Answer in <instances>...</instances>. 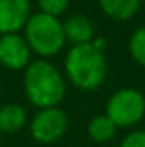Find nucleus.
Listing matches in <instances>:
<instances>
[{"mask_svg":"<svg viewBox=\"0 0 145 147\" xmlns=\"http://www.w3.org/2000/svg\"><path fill=\"white\" fill-rule=\"evenodd\" d=\"M24 92L31 105L41 110L53 108L65 98V82L53 63L41 58L31 62L24 70Z\"/></svg>","mask_w":145,"mask_h":147,"instance_id":"nucleus-1","label":"nucleus"},{"mask_svg":"<svg viewBox=\"0 0 145 147\" xmlns=\"http://www.w3.org/2000/svg\"><path fill=\"white\" fill-rule=\"evenodd\" d=\"M65 74L73 86L82 91L97 89L106 79L104 51L92 41L72 46L65 57Z\"/></svg>","mask_w":145,"mask_h":147,"instance_id":"nucleus-2","label":"nucleus"},{"mask_svg":"<svg viewBox=\"0 0 145 147\" xmlns=\"http://www.w3.org/2000/svg\"><path fill=\"white\" fill-rule=\"evenodd\" d=\"M24 38L29 43L31 50L41 58L56 57L65 46V33L63 22L58 17L38 12L33 14L24 28Z\"/></svg>","mask_w":145,"mask_h":147,"instance_id":"nucleus-3","label":"nucleus"},{"mask_svg":"<svg viewBox=\"0 0 145 147\" xmlns=\"http://www.w3.org/2000/svg\"><path fill=\"white\" fill-rule=\"evenodd\" d=\"M106 115L116 127H132L138 123L145 115L144 94L133 87H123L116 91L109 98Z\"/></svg>","mask_w":145,"mask_h":147,"instance_id":"nucleus-4","label":"nucleus"},{"mask_svg":"<svg viewBox=\"0 0 145 147\" xmlns=\"http://www.w3.org/2000/svg\"><path fill=\"white\" fill-rule=\"evenodd\" d=\"M67 125V115L58 106L43 108L31 120V135L41 144H51L65 134Z\"/></svg>","mask_w":145,"mask_h":147,"instance_id":"nucleus-5","label":"nucleus"},{"mask_svg":"<svg viewBox=\"0 0 145 147\" xmlns=\"http://www.w3.org/2000/svg\"><path fill=\"white\" fill-rule=\"evenodd\" d=\"M31 46L19 33L0 36V65L9 70H26L31 63Z\"/></svg>","mask_w":145,"mask_h":147,"instance_id":"nucleus-6","label":"nucleus"},{"mask_svg":"<svg viewBox=\"0 0 145 147\" xmlns=\"http://www.w3.org/2000/svg\"><path fill=\"white\" fill-rule=\"evenodd\" d=\"M31 16V0H0V34L19 33Z\"/></svg>","mask_w":145,"mask_h":147,"instance_id":"nucleus-7","label":"nucleus"},{"mask_svg":"<svg viewBox=\"0 0 145 147\" xmlns=\"http://www.w3.org/2000/svg\"><path fill=\"white\" fill-rule=\"evenodd\" d=\"M63 33H65V39L70 41L73 46L85 45L94 39V24L89 17L82 14H75L63 22Z\"/></svg>","mask_w":145,"mask_h":147,"instance_id":"nucleus-8","label":"nucleus"},{"mask_svg":"<svg viewBox=\"0 0 145 147\" xmlns=\"http://www.w3.org/2000/svg\"><path fill=\"white\" fill-rule=\"evenodd\" d=\"M142 5V0H99L103 12L114 21L132 19Z\"/></svg>","mask_w":145,"mask_h":147,"instance_id":"nucleus-9","label":"nucleus"},{"mask_svg":"<svg viewBox=\"0 0 145 147\" xmlns=\"http://www.w3.org/2000/svg\"><path fill=\"white\" fill-rule=\"evenodd\" d=\"M26 125V110L17 103H9L0 108V132L15 134Z\"/></svg>","mask_w":145,"mask_h":147,"instance_id":"nucleus-10","label":"nucleus"},{"mask_svg":"<svg viewBox=\"0 0 145 147\" xmlns=\"http://www.w3.org/2000/svg\"><path fill=\"white\" fill-rule=\"evenodd\" d=\"M89 137L96 142H108L113 139L114 132H116V125L113 123V120L108 115H99L96 118L91 120L89 127H87Z\"/></svg>","mask_w":145,"mask_h":147,"instance_id":"nucleus-11","label":"nucleus"},{"mask_svg":"<svg viewBox=\"0 0 145 147\" xmlns=\"http://www.w3.org/2000/svg\"><path fill=\"white\" fill-rule=\"evenodd\" d=\"M128 50H130V55L132 58L138 63L145 67V26L144 28H138L128 41Z\"/></svg>","mask_w":145,"mask_h":147,"instance_id":"nucleus-12","label":"nucleus"},{"mask_svg":"<svg viewBox=\"0 0 145 147\" xmlns=\"http://www.w3.org/2000/svg\"><path fill=\"white\" fill-rule=\"evenodd\" d=\"M39 5V12L53 16V17H60L70 5V0H38Z\"/></svg>","mask_w":145,"mask_h":147,"instance_id":"nucleus-13","label":"nucleus"},{"mask_svg":"<svg viewBox=\"0 0 145 147\" xmlns=\"http://www.w3.org/2000/svg\"><path fill=\"white\" fill-rule=\"evenodd\" d=\"M119 147H145V132L144 130H135L128 134Z\"/></svg>","mask_w":145,"mask_h":147,"instance_id":"nucleus-14","label":"nucleus"},{"mask_svg":"<svg viewBox=\"0 0 145 147\" xmlns=\"http://www.w3.org/2000/svg\"><path fill=\"white\" fill-rule=\"evenodd\" d=\"M0 135H2V132H0Z\"/></svg>","mask_w":145,"mask_h":147,"instance_id":"nucleus-15","label":"nucleus"}]
</instances>
